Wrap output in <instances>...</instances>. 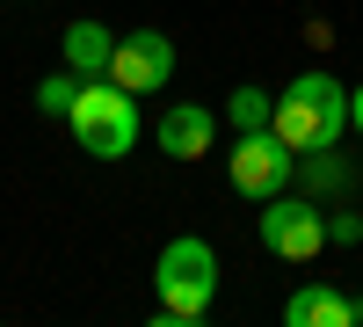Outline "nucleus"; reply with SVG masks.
<instances>
[{
  "instance_id": "14",
  "label": "nucleus",
  "mask_w": 363,
  "mask_h": 327,
  "mask_svg": "<svg viewBox=\"0 0 363 327\" xmlns=\"http://www.w3.org/2000/svg\"><path fill=\"white\" fill-rule=\"evenodd\" d=\"M356 182H363V167H356Z\"/></svg>"
},
{
  "instance_id": "6",
  "label": "nucleus",
  "mask_w": 363,
  "mask_h": 327,
  "mask_svg": "<svg viewBox=\"0 0 363 327\" xmlns=\"http://www.w3.org/2000/svg\"><path fill=\"white\" fill-rule=\"evenodd\" d=\"M109 80L131 87V95L167 87V80H174V44L160 37V29H131V37H116V51H109Z\"/></svg>"
},
{
  "instance_id": "9",
  "label": "nucleus",
  "mask_w": 363,
  "mask_h": 327,
  "mask_svg": "<svg viewBox=\"0 0 363 327\" xmlns=\"http://www.w3.org/2000/svg\"><path fill=\"white\" fill-rule=\"evenodd\" d=\"M58 51H66V66H73V73L102 80V73H109V51H116V37H109L102 22H66V44H58Z\"/></svg>"
},
{
  "instance_id": "4",
  "label": "nucleus",
  "mask_w": 363,
  "mask_h": 327,
  "mask_svg": "<svg viewBox=\"0 0 363 327\" xmlns=\"http://www.w3.org/2000/svg\"><path fill=\"white\" fill-rule=\"evenodd\" d=\"M262 248L269 255H284V262H313L327 248V211L313 196H269V211H262Z\"/></svg>"
},
{
  "instance_id": "10",
  "label": "nucleus",
  "mask_w": 363,
  "mask_h": 327,
  "mask_svg": "<svg viewBox=\"0 0 363 327\" xmlns=\"http://www.w3.org/2000/svg\"><path fill=\"white\" fill-rule=\"evenodd\" d=\"M269 109H277V95H262V87H233V102H225L233 131H262V124H269Z\"/></svg>"
},
{
  "instance_id": "5",
  "label": "nucleus",
  "mask_w": 363,
  "mask_h": 327,
  "mask_svg": "<svg viewBox=\"0 0 363 327\" xmlns=\"http://www.w3.org/2000/svg\"><path fill=\"white\" fill-rule=\"evenodd\" d=\"M291 167H298V153L277 138V131H240V145H233V160H225V174H233V189L240 196H277L284 182H291Z\"/></svg>"
},
{
  "instance_id": "13",
  "label": "nucleus",
  "mask_w": 363,
  "mask_h": 327,
  "mask_svg": "<svg viewBox=\"0 0 363 327\" xmlns=\"http://www.w3.org/2000/svg\"><path fill=\"white\" fill-rule=\"evenodd\" d=\"M349 124H363V87H349Z\"/></svg>"
},
{
  "instance_id": "2",
  "label": "nucleus",
  "mask_w": 363,
  "mask_h": 327,
  "mask_svg": "<svg viewBox=\"0 0 363 327\" xmlns=\"http://www.w3.org/2000/svg\"><path fill=\"white\" fill-rule=\"evenodd\" d=\"M153 284H160V327H196L211 313V299H218V255H211V240L174 233L153 262Z\"/></svg>"
},
{
  "instance_id": "12",
  "label": "nucleus",
  "mask_w": 363,
  "mask_h": 327,
  "mask_svg": "<svg viewBox=\"0 0 363 327\" xmlns=\"http://www.w3.org/2000/svg\"><path fill=\"white\" fill-rule=\"evenodd\" d=\"M327 240H342V248L363 240V218H356V211H335V218H327Z\"/></svg>"
},
{
  "instance_id": "8",
  "label": "nucleus",
  "mask_w": 363,
  "mask_h": 327,
  "mask_svg": "<svg viewBox=\"0 0 363 327\" xmlns=\"http://www.w3.org/2000/svg\"><path fill=\"white\" fill-rule=\"evenodd\" d=\"M211 131H218V116H211L203 102H174L160 116V153L167 160H203L211 153Z\"/></svg>"
},
{
  "instance_id": "3",
  "label": "nucleus",
  "mask_w": 363,
  "mask_h": 327,
  "mask_svg": "<svg viewBox=\"0 0 363 327\" xmlns=\"http://www.w3.org/2000/svg\"><path fill=\"white\" fill-rule=\"evenodd\" d=\"M73 138H80L87 160H131V145H138V102H131V87H116L109 73L87 80L80 102H73Z\"/></svg>"
},
{
  "instance_id": "7",
  "label": "nucleus",
  "mask_w": 363,
  "mask_h": 327,
  "mask_svg": "<svg viewBox=\"0 0 363 327\" xmlns=\"http://www.w3.org/2000/svg\"><path fill=\"white\" fill-rule=\"evenodd\" d=\"M284 320L291 327H363V299H349L335 284H306L284 299Z\"/></svg>"
},
{
  "instance_id": "1",
  "label": "nucleus",
  "mask_w": 363,
  "mask_h": 327,
  "mask_svg": "<svg viewBox=\"0 0 363 327\" xmlns=\"http://www.w3.org/2000/svg\"><path fill=\"white\" fill-rule=\"evenodd\" d=\"M269 131L291 153H335V138L349 131V87L335 73H298L269 109Z\"/></svg>"
},
{
  "instance_id": "11",
  "label": "nucleus",
  "mask_w": 363,
  "mask_h": 327,
  "mask_svg": "<svg viewBox=\"0 0 363 327\" xmlns=\"http://www.w3.org/2000/svg\"><path fill=\"white\" fill-rule=\"evenodd\" d=\"M73 102H80L73 66H66V73H51V80H37V109H44V116H73Z\"/></svg>"
}]
</instances>
